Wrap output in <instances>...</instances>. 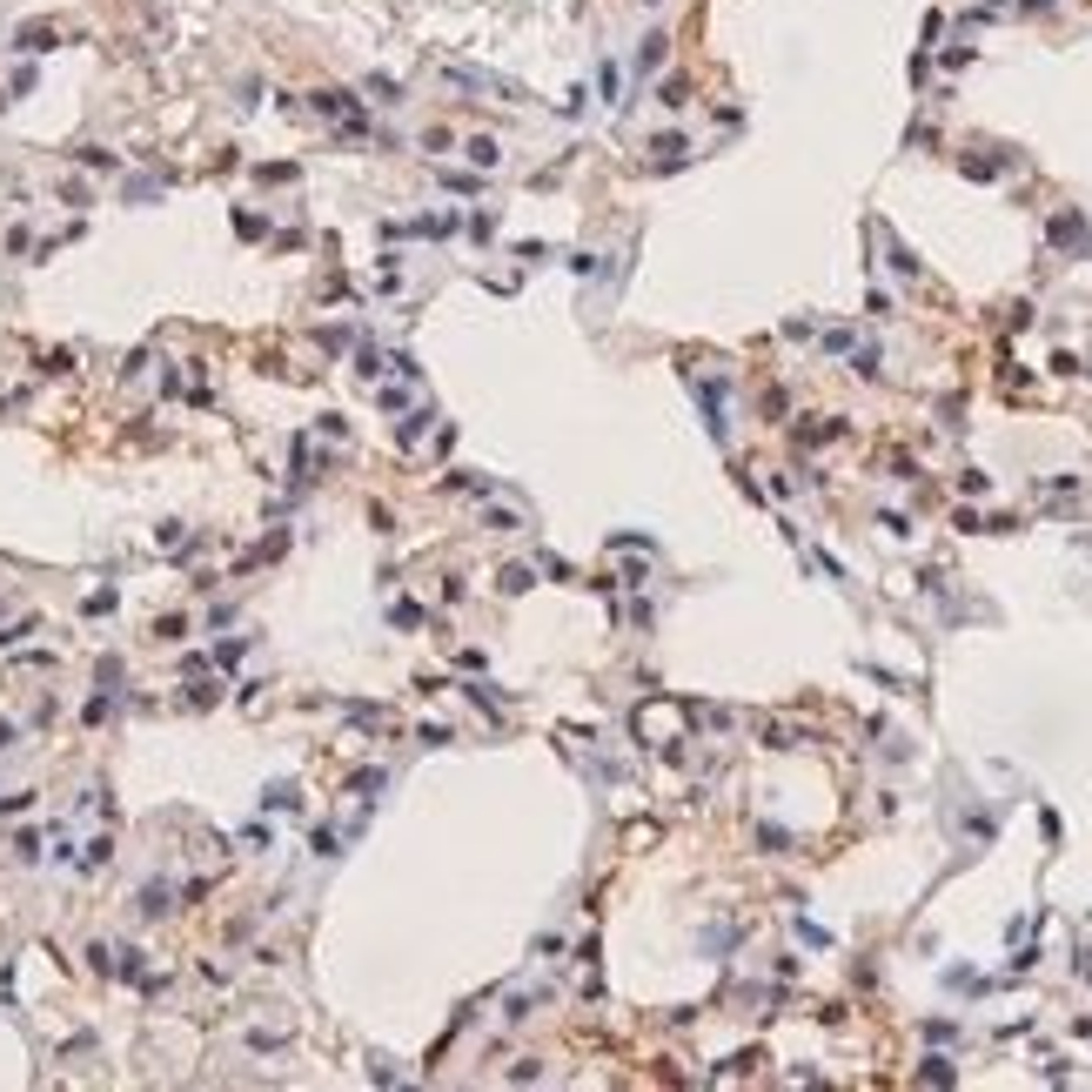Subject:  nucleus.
<instances>
[{
    "mask_svg": "<svg viewBox=\"0 0 1092 1092\" xmlns=\"http://www.w3.org/2000/svg\"><path fill=\"white\" fill-rule=\"evenodd\" d=\"M322 7L389 47L422 40V47H463V54H510L537 27L544 0H322Z\"/></svg>",
    "mask_w": 1092,
    "mask_h": 1092,
    "instance_id": "1",
    "label": "nucleus"
},
{
    "mask_svg": "<svg viewBox=\"0 0 1092 1092\" xmlns=\"http://www.w3.org/2000/svg\"><path fill=\"white\" fill-rule=\"evenodd\" d=\"M469 161H476V168H496V141L476 135V141H469Z\"/></svg>",
    "mask_w": 1092,
    "mask_h": 1092,
    "instance_id": "2",
    "label": "nucleus"
}]
</instances>
